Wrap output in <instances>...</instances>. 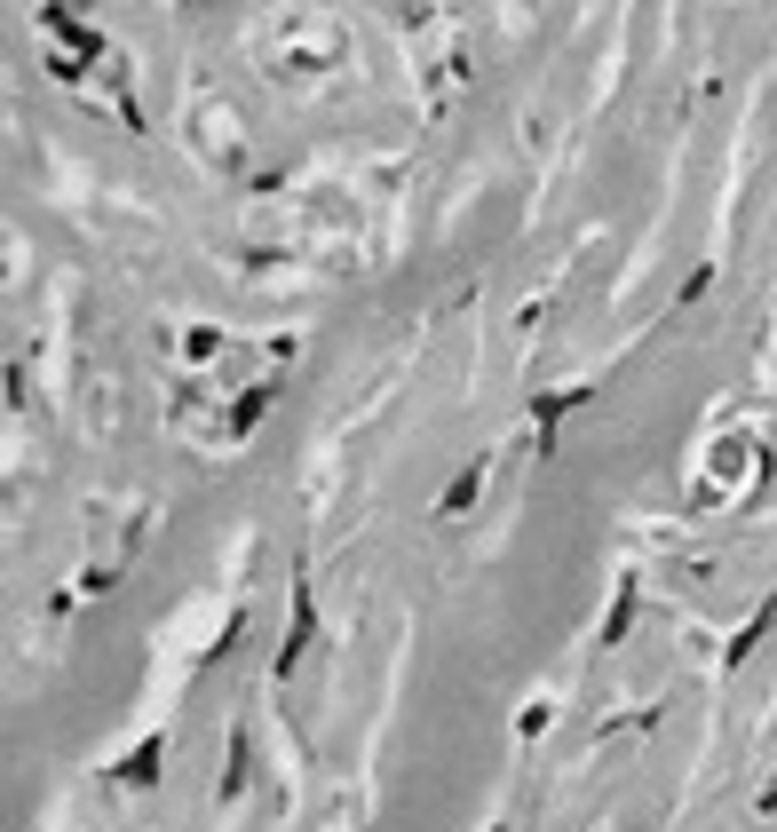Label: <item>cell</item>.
<instances>
[{
	"label": "cell",
	"mask_w": 777,
	"mask_h": 832,
	"mask_svg": "<svg viewBox=\"0 0 777 832\" xmlns=\"http://www.w3.org/2000/svg\"><path fill=\"white\" fill-rule=\"evenodd\" d=\"M476 484H484V468H468V476L444 492V516H452V508H468V500H476Z\"/></svg>",
	"instance_id": "1"
}]
</instances>
